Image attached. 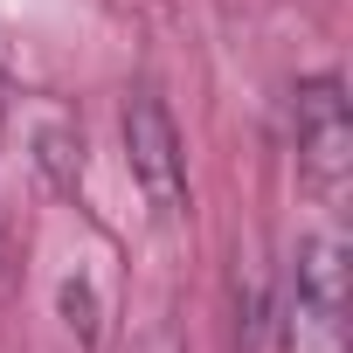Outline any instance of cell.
<instances>
[{
  "mask_svg": "<svg viewBox=\"0 0 353 353\" xmlns=\"http://www.w3.org/2000/svg\"><path fill=\"white\" fill-rule=\"evenodd\" d=\"M284 353H346V250L339 236H305L291 256V291L277 312Z\"/></svg>",
  "mask_w": 353,
  "mask_h": 353,
  "instance_id": "6da1fadb",
  "label": "cell"
},
{
  "mask_svg": "<svg viewBox=\"0 0 353 353\" xmlns=\"http://www.w3.org/2000/svg\"><path fill=\"white\" fill-rule=\"evenodd\" d=\"M0 97H8V70H0Z\"/></svg>",
  "mask_w": 353,
  "mask_h": 353,
  "instance_id": "277c9868",
  "label": "cell"
},
{
  "mask_svg": "<svg viewBox=\"0 0 353 353\" xmlns=\"http://www.w3.org/2000/svg\"><path fill=\"white\" fill-rule=\"evenodd\" d=\"M291 139H298V181L319 194V208H339L353 181V118L339 77H305L291 90Z\"/></svg>",
  "mask_w": 353,
  "mask_h": 353,
  "instance_id": "7a4b0ae2",
  "label": "cell"
},
{
  "mask_svg": "<svg viewBox=\"0 0 353 353\" xmlns=\"http://www.w3.org/2000/svg\"><path fill=\"white\" fill-rule=\"evenodd\" d=\"M125 159H132V181H139L145 208L159 222H181L188 215V152H181V125L159 104V90H132V104H125Z\"/></svg>",
  "mask_w": 353,
  "mask_h": 353,
  "instance_id": "3957f363",
  "label": "cell"
}]
</instances>
